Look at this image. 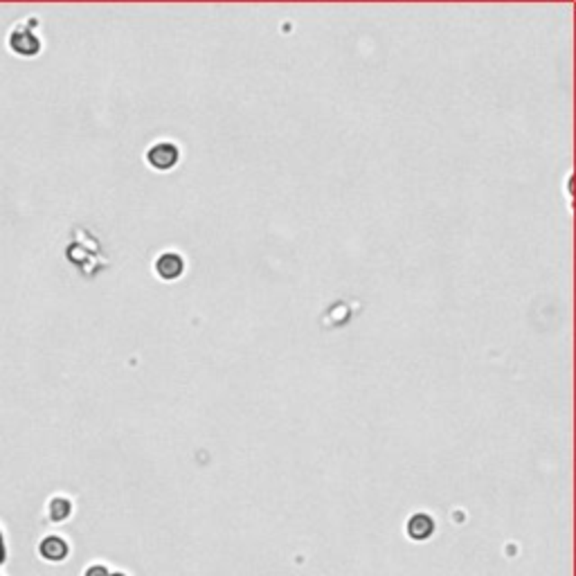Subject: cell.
Instances as JSON below:
<instances>
[{"mask_svg": "<svg viewBox=\"0 0 576 576\" xmlns=\"http://www.w3.org/2000/svg\"><path fill=\"white\" fill-rule=\"evenodd\" d=\"M38 19L34 14L16 21L7 32V50L16 56H36L43 47V38L38 36Z\"/></svg>", "mask_w": 576, "mask_h": 576, "instance_id": "1", "label": "cell"}, {"mask_svg": "<svg viewBox=\"0 0 576 576\" xmlns=\"http://www.w3.org/2000/svg\"><path fill=\"white\" fill-rule=\"evenodd\" d=\"M38 556L47 563H63L70 554V545L63 536H56V533H47L38 540Z\"/></svg>", "mask_w": 576, "mask_h": 576, "instance_id": "2", "label": "cell"}, {"mask_svg": "<svg viewBox=\"0 0 576 576\" xmlns=\"http://www.w3.org/2000/svg\"><path fill=\"white\" fill-rule=\"evenodd\" d=\"M178 158H181V151L174 142H158L153 144L147 153V160L153 169H162V172H167V169L176 167Z\"/></svg>", "mask_w": 576, "mask_h": 576, "instance_id": "3", "label": "cell"}, {"mask_svg": "<svg viewBox=\"0 0 576 576\" xmlns=\"http://www.w3.org/2000/svg\"><path fill=\"white\" fill-rule=\"evenodd\" d=\"M183 270H185V262H183L181 255H176V253H165L162 257H158V262H156V273H158V277L172 281V279L181 277Z\"/></svg>", "mask_w": 576, "mask_h": 576, "instance_id": "4", "label": "cell"}, {"mask_svg": "<svg viewBox=\"0 0 576 576\" xmlns=\"http://www.w3.org/2000/svg\"><path fill=\"white\" fill-rule=\"evenodd\" d=\"M45 516L54 525L66 522L72 516V500L68 496H52L45 505Z\"/></svg>", "mask_w": 576, "mask_h": 576, "instance_id": "5", "label": "cell"}, {"mask_svg": "<svg viewBox=\"0 0 576 576\" xmlns=\"http://www.w3.org/2000/svg\"><path fill=\"white\" fill-rule=\"evenodd\" d=\"M435 533V520L428 514H415L408 520V536L412 540H426Z\"/></svg>", "mask_w": 576, "mask_h": 576, "instance_id": "6", "label": "cell"}, {"mask_svg": "<svg viewBox=\"0 0 576 576\" xmlns=\"http://www.w3.org/2000/svg\"><path fill=\"white\" fill-rule=\"evenodd\" d=\"M7 554H10V547H7L5 529H3V525H0V576H3V567L7 563Z\"/></svg>", "mask_w": 576, "mask_h": 576, "instance_id": "7", "label": "cell"}, {"mask_svg": "<svg viewBox=\"0 0 576 576\" xmlns=\"http://www.w3.org/2000/svg\"><path fill=\"white\" fill-rule=\"evenodd\" d=\"M84 576H111L108 567L102 565V563H95V565H88L84 570Z\"/></svg>", "mask_w": 576, "mask_h": 576, "instance_id": "8", "label": "cell"}, {"mask_svg": "<svg viewBox=\"0 0 576 576\" xmlns=\"http://www.w3.org/2000/svg\"><path fill=\"white\" fill-rule=\"evenodd\" d=\"M111 576H126V574H122V572H113Z\"/></svg>", "mask_w": 576, "mask_h": 576, "instance_id": "9", "label": "cell"}]
</instances>
